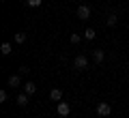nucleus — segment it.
Here are the masks:
<instances>
[{
    "mask_svg": "<svg viewBox=\"0 0 129 118\" xmlns=\"http://www.w3.org/2000/svg\"><path fill=\"white\" fill-rule=\"evenodd\" d=\"M11 50H13V47H11V43H2V45H0V54H2V56H9Z\"/></svg>",
    "mask_w": 129,
    "mask_h": 118,
    "instance_id": "obj_11",
    "label": "nucleus"
},
{
    "mask_svg": "<svg viewBox=\"0 0 129 118\" xmlns=\"http://www.w3.org/2000/svg\"><path fill=\"white\" fill-rule=\"evenodd\" d=\"M56 112H58V116H69L71 114V105L69 103H64V101H58V105H56Z\"/></svg>",
    "mask_w": 129,
    "mask_h": 118,
    "instance_id": "obj_2",
    "label": "nucleus"
},
{
    "mask_svg": "<svg viewBox=\"0 0 129 118\" xmlns=\"http://www.w3.org/2000/svg\"><path fill=\"white\" fill-rule=\"evenodd\" d=\"M103 58H106V54L101 50H92V60L95 62H103Z\"/></svg>",
    "mask_w": 129,
    "mask_h": 118,
    "instance_id": "obj_8",
    "label": "nucleus"
},
{
    "mask_svg": "<svg viewBox=\"0 0 129 118\" xmlns=\"http://www.w3.org/2000/svg\"><path fill=\"white\" fill-rule=\"evenodd\" d=\"M95 36H97L95 28H86V30H84V39H86V41H92Z\"/></svg>",
    "mask_w": 129,
    "mask_h": 118,
    "instance_id": "obj_10",
    "label": "nucleus"
},
{
    "mask_svg": "<svg viewBox=\"0 0 129 118\" xmlns=\"http://www.w3.org/2000/svg\"><path fill=\"white\" fill-rule=\"evenodd\" d=\"M78 17L84 19V22L90 19V7H88V5H80V7H78Z\"/></svg>",
    "mask_w": 129,
    "mask_h": 118,
    "instance_id": "obj_4",
    "label": "nucleus"
},
{
    "mask_svg": "<svg viewBox=\"0 0 129 118\" xmlns=\"http://www.w3.org/2000/svg\"><path fill=\"white\" fill-rule=\"evenodd\" d=\"M24 92H26V95H35V92H37V86L32 82H26L24 84Z\"/></svg>",
    "mask_w": 129,
    "mask_h": 118,
    "instance_id": "obj_9",
    "label": "nucleus"
},
{
    "mask_svg": "<svg viewBox=\"0 0 129 118\" xmlns=\"http://www.w3.org/2000/svg\"><path fill=\"white\" fill-rule=\"evenodd\" d=\"M73 67L78 69V71H84V69L88 67V58H86V56H84V54L75 56V58H73Z\"/></svg>",
    "mask_w": 129,
    "mask_h": 118,
    "instance_id": "obj_1",
    "label": "nucleus"
},
{
    "mask_svg": "<svg viewBox=\"0 0 129 118\" xmlns=\"http://www.w3.org/2000/svg\"><path fill=\"white\" fill-rule=\"evenodd\" d=\"M7 99H9V95H7V90H0V101H2V103H5Z\"/></svg>",
    "mask_w": 129,
    "mask_h": 118,
    "instance_id": "obj_16",
    "label": "nucleus"
},
{
    "mask_svg": "<svg viewBox=\"0 0 129 118\" xmlns=\"http://www.w3.org/2000/svg\"><path fill=\"white\" fill-rule=\"evenodd\" d=\"M7 84H9V86H13V88H17L19 84H22V77H19V75H11L9 80H7Z\"/></svg>",
    "mask_w": 129,
    "mask_h": 118,
    "instance_id": "obj_6",
    "label": "nucleus"
},
{
    "mask_svg": "<svg viewBox=\"0 0 129 118\" xmlns=\"http://www.w3.org/2000/svg\"><path fill=\"white\" fill-rule=\"evenodd\" d=\"M15 43H26V32H17L15 34Z\"/></svg>",
    "mask_w": 129,
    "mask_h": 118,
    "instance_id": "obj_13",
    "label": "nucleus"
},
{
    "mask_svg": "<svg viewBox=\"0 0 129 118\" xmlns=\"http://www.w3.org/2000/svg\"><path fill=\"white\" fill-rule=\"evenodd\" d=\"M50 99L52 101H62V90H60V88H54V90L50 92Z\"/></svg>",
    "mask_w": 129,
    "mask_h": 118,
    "instance_id": "obj_7",
    "label": "nucleus"
},
{
    "mask_svg": "<svg viewBox=\"0 0 129 118\" xmlns=\"http://www.w3.org/2000/svg\"><path fill=\"white\" fill-rule=\"evenodd\" d=\"M116 22H118V17H116L114 13H112V15H108V19H106V24H108V26H116Z\"/></svg>",
    "mask_w": 129,
    "mask_h": 118,
    "instance_id": "obj_12",
    "label": "nucleus"
},
{
    "mask_svg": "<svg viewBox=\"0 0 129 118\" xmlns=\"http://www.w3.org/2000/svg\"><path fill=\"white\" fill-rule=\"evenodd\" d=\"M41 2H43V0H26L28 7H41Z\"/></svg>",
    "mask_w": 129,
    "mask_h": 118,
    "instance_id": "obj_14",
    "label": "nucleus"
},
{
    "mask_svg": "<svg viewBox=\"0 0 129 118\" xmlns=\"http://www.w3.org/2000/svg\"><path fill=\"white\" fill-rule=\"evenodd\" d=\"M28 97H30V95H26V92H22V95H17V99H15V103H17L19 107H26V105H28Z\"/></svg>",
    "mask_w": 129,
    "mask_h": 118,
    "instance_id": "obj_5",
    "label": "nucleus"
},
{
    "mask_svg": "<svg viewBox=\"0 0 129 118\" xmlns=\"http://www.w3.org/2000/svg\"><path fill=\"white\" fill-rule=\"evenodd\" d=\"M97 114H99L101 118H108V116L112 114V107H110V103H99V105H97Z\"/></svg>",
    "mask_w": 129,
    "mask_h": 118,
    "instance_id": "obj_3",
    "label": "nucleus"
},
{
    "mask_svg": "<svg viewBox=\"0 0 129 118\" xmlns=\"http://www.w3.org/2000/svg\"><path fill=\"white\" fill-rule=\"evenodd\" d=\"M127 69H129V62H127Z\"/></svg>",
    "mask_w": 129,
    "mask_h": 118,
    "instance_id": "obj_17",
    "label": "nucleus"
},
{
    "mask_svg": "<svg viewBox=\"0 0 129 118\" xmlns=\"http://www.w3.org/2000/svg\"><path fill=\"white\" fill-rule=\"evenodd\" d=\"M80 39H82L80 34H71V36H69V41L73 43V45H78V43H80Z\"/></svg>",
    "mask_w": 129,
    "mask_h": 118,
    "instance_id": "obj_15",
    "label": "nucleus"
}]
</instances>
